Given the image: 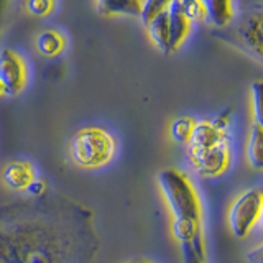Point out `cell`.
I'll return each instance as SVG.
<instances>
[{
	"instance_id": "6da1fadb",
	"label": "cell",
	"mask_w": 263,
	"mask_h": 263,
	"mask_svg": "<svg viewBox=\"0 0 263 263\" xmlns=\"http://www.w3.org/2000/svg\"><path fill=\"white\" fill-rule=\"evenodd\" d=\"M82 234V229L72 230L53 217L8 220L0 226V257L8 263H72Z\"/></svg>"
},
{
	"instance_id": "7a4b0ae2",
	"label": "cell",
	"mask_w": 263,
	"mask_h": 263,
	"mask_svg": "<svg viewBox=\"0 0 263 263\" xmlns=\"http://www.w3.org/2000/svg\"><path fill=\"white\" fill-rule=\"evenodd\" d=\"M158 186L173 216V235L181 247L189 245L201 258H204L205 243L202 234V208L199 194L191 179L183 171L166 168L160 171Z\"/></svg>"
},
{
	"instance_id": "e0dca14e",
	"label": "cell",
	"mask_w": 263,
	"mask_h": 263,
	"mask_svg": "<svg viewBox=\"0 0 263 263\" xmlns=\"http://www.w3.org/2000/svg\"><path fill=\"white\" fill-rule=\"evenodd\" d=\"M168 7V2H158V0H148V2H143L142 5V10H140V20L142 23L146 25L150 23L156 15H160L164 8Z\"/></svg>"
},
{
	"instance_id": "2e32d148",
	"label": "cell",
	"mask_w": 263,
	"mask_h": 263,
	"mask_svg": "<svg viewBox=\"0 0 263 263\" xmlns=\"http://www.w3.org/2000/svg\"><path fill=\"white\" fill-rule=\"evenodd\" d=\"M181 10L189 23L208 22V5L202 0H181Z\"/></svg>"
},
{
	"instance_id": "5b68a950",
	"label": "cell",
	"mask_w": 263,
	"mask_h": 263,
	"mask_svg": "<svg viewBox=\"0 0 263 263\" xmlns=\"http://www.w3.org/2000/svg\"><path fill=\"white\" fill-rule=\"evenodd\" d=\"M186 155L193 170L202 178H217L224 175L232 161L229 142L202 152H186Z\"/></svg>"
},
{
	"instance_id": "7402d4cb",
	"label": "cell",
	"mask_w": 263,
	"mask_h": 263,
	"mask_svg": "<svg viewBox=\"0 0 263 263\" xmlns=\"http://www.w3.org/2000/svg\"><path fill=\"white\" fill-rule=\"evenodd\" d=\"M247 260H249L250 263H261L263 257H261V245L255 247V249H252L249 253H247Z\"/></svg>"
},
{
	"instance_id": "9a60e30c",
	"label": "cell",
	"mask_w": 263,
	"mask_h": 263,
	"mask_svg": "<svg viewBox=\"0 0 263 263\" xmlns=\"http://www.w3.org/2000/svg\"><path fill=\"white\" fill-rule=\"evenodd\" d=\"M194 127H196V120L193 117H187V115L186 117H178L170 127L171 138L179 145H187L189 138H191L194 132Z\"/></svg>"
},
{
	"instance_id": "ac0fdd59",
	"label": "cell",
	"mask_w": 263,
	"mask_h": 263,
	"mask_svg": "<svg viewBox=\"0 0 263 263\" xmlns=\"http://www.w3.org/2000/svg\"><path fill=\"white\" fill-rule=\"evenodd\" d=\"M25 7L35 16H48L54 12L56 2H53V0H30V2L25 4Z\"/></svg>"
},
{
	"instance_id": "8992f818",
	"label": "cell",
	"mask_w": 263,
	"mask_h": 263,
	"mask_svg": "<svg viewBox=\"0 0 263 263\" xmlns=\"http://www.w3.org/2000/svg\"><path fill=\"white\" fill-rule=\"evenodd\" d=\"M27 64L23 58L13 49L0 51V84H2L5 96H18L27 86Z\"/></svg>"
},
{
	"instance_id": "8fae6325",
	"label": "cell",
	"mask_w": 263,
	"mask_h": 263,
	"mask_svg": "<svg viewBox=\"0 0 263 263\" xmlns=\"http://www.w3.org/2000/svg\"><path fill=\"white\" fill-rule=\"evenodd\" d=\"M143 0H101L96 2V10L105 16L115 15H127V16H138L142 10Z\"/></svg>"
},
{
	"instance_id": "ba28073f",
	"label": "cell",
	"mask_w": 263,
	"mask_h": 263,
	"mask_svg": "<svg viewBox=\"0 0 263 263\" xmlns=\"http://www.w3.org/2000/svg\"><path fill=\"white\" fill-rule=\"evenodd\" d=\"M36 179L35 166L27 160L8 161L2 170L4 184L16 193H27L28 186Z\"/></svg>"
},
{
	"instance_id": "30bf717a",
	"label": "cell",
	"mask_w": 263,
	"mask_h": 263,
	"mask_svg": "<svg viewBox=\"0 0 263 263\" xmlns=\"http://www.w3.org/2000/svg\"><path fill=\"white\" fill-rule=\"evenodd\" d=\"M68 45V40L60 30L48 28L43 30L36 36V48L41 56L45 58H56L60 56Z\"/></svg>"
},
{
	"instance_id": "9c48e42d",
	"label": "cell",
	"mask_w": 263,
	"mask_h": 263,
	"mask_svg": "<svg viewBox=\"0 0 263 263\" xmlns=\"http://www.w3.org/2000/svg\"><path fill=\"white\" fill-rule=\"evenodd\" d=\"M261 25H263V15L261 12L250 13L238 27V36L245 43L247 49L257 58L261 60Z\"/></svg>"
},
{
	"instance_id": "3957f363",
	"label": "cell",
	"mask_w": 263,
	"mask_h": 263,
	"mask_svg": "<svg viewBox=\"0 0 263 263\" xmlns=\"http://www.w3.org/2000/svg\"><path fill=\"white\" fill-rule=\"evenodd\" d=\"M71 160L82 170H101L117 153V140L102 127H84L74 135L69 146Z\"/></svg>"
},
{
	"instance_id": "7c38bea8",
	"label": "cell",
	"mask_w": 263,
	"mask_h": 263,
	"mask_svg": "<svg viewBox=\"0 0 263 263\" xmlns=\"http://www.w3.org/2000/svg\"><path fill=\"white\" fill-rule=\"evenodd\" d=\"M148 38L163 54H168V7L146 25Z\"/></svg>"
},
{
	"instance_id": "5bb4252c",
	"label": "cell",
	"mask_w": 263,
	"mask_h": 263,
	"mask_svg": "<svg viewBox=\"0 0 263 263\" xmlns=\"http://www.w3.org/2000/svg\"><path fill=\"white\" fill-rule=\"evenodd\" d=\"M208 5V22L217 28L227 27L235 15V4L230 0H209Z\"/></svg>"
},
{
	"instance_id": "52a82bcc",
	"label": "cell",
	"mask_w": 263,
	"mask_h": 263,
	"mask_svg": "<svg viewBox=\"0 0 263 263\" xmlns=\"http://www.w3.org/2000/svg\"><path fill=\"white\" fill-rule=\"evenodd\" d=\"M191 31V23L187 22L183 10L181 0L168 2V54L176 53Z\"/></svg>"
},
{
	"instance_id": "d4e9b609",
	"label": "cell",
	"mask_w": 263,
	"mask_h": 263,
	"mask_svg": "<svg viewBox=\"0 0 263 263\" xmlns=\"http://www.w3.org/2000/svg\"><path fill=\"white\" fill-rule=\"evenodd\" d=\"M4 96H5V90H4L2 84H0V97H4Z\"/></svg>"
},
{
	"instance_id": "cb8c5ba5",
	"label": "cell",
	"mask_w": 263,
	"mask_h": 263,
	"mask_svg": "<svg viewBox=\"0 0 263 263\" xmlns=\"http://www.w3.org/2000/svg\"><path fill=\"white\" fill-rule=\"evenodd\" d=\"M5 7V4L4 2H0V23H2V8Z\"/></svg>"
},
{
	"instance_id": "603a6c76",
	"label": "cell",
	"mask_w": 263,
	"mask_h": 263,
	"mask_svg": "<svg viewBox=\"0 0 263 263\" xmlns=\"http://www.w3.org/2000/svg\"><path fill=\"white\" fill-rule=\"evenodd\" d=\"M125 263H153V261H150V260H130Z\"/></svg>"
},
{
	"instance_id": "277c9868",
	"label": "cell",
	"mask_w": 263,
	"mask_h": 263,
	"mask_svg": "<svg viewBox=\"0 0 263 263\" xmlns=\"http://www.w3.org/2000/svg\"><path fill=\"white\" fill-rule=\"evenodd\" d=\"M263 194L260 189H247L229 208L227 222L232 234L238 238L249 237L261 220Z\"/></svg>"
},
{
	"instance_id": "4fadbf2b",
	"label": "cell",
	"mask_w": 263,
	"mask_h": 263,
	"mask_svg": "<svg viewBox=\"0 0 263 263\" xmlns=\"http://www.w3.org/2000/svg\"><path fill=\"white\" fill-rule=\"evenodd\" d=\"M247 160L255 171L263 168V127L261 123L253 122L247 142Z\"/></svg>"
},
{
	"instance_id": "ffe728a7",
	"label": "cell",
	"mask_w": 263,
	"mask_h": 263,
	"mask_svg": "<svg viewBox=\"0 0 263 263\" xmlns=\"http://www.w3.org/2000/svg\"><path fill=\"white\" fill-rule=\"evenodd\" d=\"M46 189H48V184H46V181L45 179H35L33 183L28 186V189H27V193L31 196V197H43L45 194H46Z\"/></svg>"
},
{
	"instance_id": "44dd1931",
	"label": "cell",
	"mask_w": 263,
	"mask_h": 263,
	"mask_svg": "<svg viewBox=\"0 0 263 263\" xmlns=\"http://www.w3.org/2000/svg\"><path fill=\"white\" fill-rule=\"evenodd\" d=\"M181 250H183V263H204V258H201L189 245H183Z\"/></svg>"
},
{
	"instance_id": "d6986e66",
	"label": "cell",
	"mask_w": 263,
	"mask_h": 263,
	"mask_svg": "<svg viewBox=\"0 0 263 263\" xmlns=\"http://www.w3.org/2000/svg\"><path fill=\"white\" fill-rule=\"evenodd\" d=\"M250 102L253 110V122L261 123V82H253L250 87Z\"/></svg>"
}]
</instances>
